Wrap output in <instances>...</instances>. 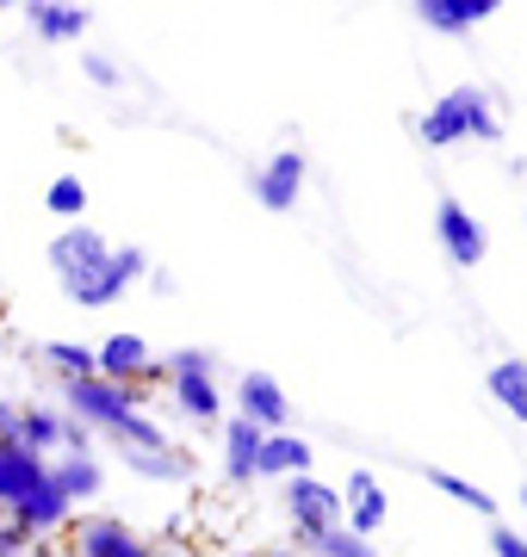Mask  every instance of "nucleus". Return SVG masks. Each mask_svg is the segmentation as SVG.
I'll use <instances>...</instances> for the list:
<instances>
[{"mask_svg":"<svg viewBox=\"0 0 527 557\" xmlns=\"http://www.w3.org/2000/svg\"><path fill=\"white\" fill-rule=\"evenodd\" d=\"M416 137L428 149H446V143H503V119H497V106H490L485 87H453L441 100L428 106L422 119H416Z\"/></svg>","mask_w":527,"mask_h":557,"instance_id":"nucleus-1","label":"nucleus"},{"mask_svg":"<svg viewBox=\"0 0 527 557\" xmlns=\"http://www.w3.org/2000/svg\"><path fill=\"white\" fill-rule=\"evenodd\" d=\"M62 403H69V416L82 421L87 434H106V440H119L143 416V391H124V384H106V379L62 384Z\"/></svg>","mask_w":527,"mask_h":557,"instance_id":"nucleus-2","label":"nucleus"},{"mask_svg":"<svg viewBox=\"0 0 527 557\" xmlns=\"http://www.w3.org/2000/svg\"><path fill=\"white\" fill-rule=\"evenodd\" d=\"M44 260H50V273H57L62 292H75V285H87V278L112 260V242H106L94 223H69V230H57V242H50Z\"/></svg>","mask_w":527,"mask_h":557,"instance_id":"nucleus-3","label":"nucleus"},{"mask_svg":"<svg viewBox=\"0 0 527 557\" xmlns=\"http://www.w3.org/2000/svg\"><path fill=\"white\" fill-rule=\"evenodd\" d=\"M285 515H292V539H317L342 527V490L323 478H285Z\"/></svg>","mask_w":527,"mask_h":557,"instance_id":"nucleus-4","label":"nucleus"},{"mask_svg":"<svg viewBox=\"0 0 527 557\" xmlns=\"http://www.w3.org/2000/svg\"><path fill=\"white\" fill-rule=\"evenodd\" d=\"M236 416L255 421L261 434H285L292 428V397H285V384L273 372H243L236 379Z\"/></svg>","mask_w":527,"mask_h":557,"instance_id":"nucleus-5","label":"nucleus"},{"mask_svg":"<svg viewBox=\"0 0 527 557\" xmlns=\"http://www.w3.org/2000/svg\"><path fill=\"white\" fill-rule=\"evenodd\" d=\"M143 273H149V255H143V248H112V260H106L100 273L69 292V304H82V310H106V304H119Z\"/></svg>","mask_w":527,"mask_h":557,"instance_id":"nucleus-6","label":"nucleus"},{"mask_svg":"<svg viewBox=\"0 0 527 557\" xmlns=\"http://www.w3.org/2000/svg\"><path fill=\"white\" fill-rule=\"evenodd\" d=\"M434 236H441V255L453 260V267H478V260L490 255L485 223L471 218L459 199H441V205H434Z\"/></svg>","mask_w":527,"mask_h":557,"instance_id":"nucleus-7","label":"nucleus"},{"mask_svg":"<svg viewBox=\"0 0 527 557\" xmlns=\"http://www.w3.org/2000/svg\"><path fill=\"white\" fill-rule=\"evenodd\" d=\"M100 379L106 384H124V391H143V384L156 379V354H149V341L131 335V329H119V335H106L100 347Z\"/></svg>","mask_w":527,"mask_h":557,"instance_id":"nucleus-8","label":"nucleus"},{"mask_svg":"<svg viewBox=\"0 0 527 557\" xmlns=\"http://www.w3.org/2000/svg\"><path fill=\"white\" fill-rule=\"evenodd\" d=\"M305 174H310V161L298 156V149H280V156L261 161V174H255V199L285 218V211H298V199H305Z\"/></svg>","mask_w":527,"mask_h":557,"instance_id":"nucleus-9","label":"nucleus"},{"mask_svg":"<svg viewBox=\"0 0 527 557\" xmlns=\"http://www.w3.org/2000/svg\"><path fill=\"white\" fill-rule=\"evenodd\" d=\"M385 520H391L385 483L372 478V471H347V483H342V527L347 533H360V539H372Z\"/></svg>","mask_w":527,"mask_h":557,"instance_id":"nucleus-10","label":"nucleus"},{"mask_svg":"<svg viewBox=\"0 0 527 557\" xmlns=\"http://www.w3.org/2000/svg\"><path fill=\"white\" fill-rule=\"evenodd\" d=\"M409 13H416V20L428 25V32H441V38H466V32L490 25L497 0H416Z\"/></svg>","mask_w":527,"mask_h":557,"instance_id":"nucleus-11","label":"nucleus"},{"mask_svg":"<svg viewBox=\"0 0 527 557\" xmlns=\"http://www.w3.org/2000/svg\"><path fill=\"white\" fill-rule=\"evenodd\" d=\"M50 490H57L69 508H82V502H94L106 490V471L94 453H57L50 458Z\"/></svg>","mask_w":527,"mask_h":557,"instance_id":"nucleus-12","label":"nucleus"},{"mask_svg":"<svg viewBox=\"0 0 527 557\" xmlns=\"http://www.w3.org/2000/svg\"><path fill=\"white\" fill-rule=\"evenodd\" d=\"M82 557H162V552L143 533H131L124 520L94 515V520H82Z\"/></svg>","mask_w":527,"mask_h":557,"instance_id":"nucleus-13","label":"nucleus"},{"mask_svg":"<svg viewBox=\"0 0 527 557\" xmlns=\"http://www.w3.org/2000/svg\"><path fill=\"white\" fill-rule=\"evenodd\" d=\"M44 483H50V458H32L25 446H0V508L7 515Z\"/></svg>","mask_w":527,"mask_h":557,"instance_id":"nucleus-14","label":"nucleus"},{"mask_svg":"<svg viewBox=\"0 0 527 557\" xmlns=\"http://www.w3.org/2000/svg\"><path fill=\"white\" fill-rule=\"evenodd\" d=\"M310 465H317V453H310L305 434H267L261 440V458H255V478H310Z\"/></svg>","mask_w":527,"mask_h":557,"instance_id":"nucleus-15","label":"nucleus"},{"mask_svg":"<svg viewBox=\"0 0 527 557\" xmlns=\"http://www.w3.org/2000/svg\"><path fill=\"white\" fill-rule=\"evenodd\" d=\"M25 20H32V32H38L44 44H75L94 13L75 7V0H32V7H25Z\"/></svg>","mask_w":527,"mask_h":557,"instance_id":"nucleus-16","label":"nucleus"},{"mask_svg":"<svg viewBox=\"0 0 527 557\" xmlns=\"http://www.w3.org/2000/svg\"><path fill=\"white\" fill-rule=\"evenodd\" d=\"M261 428L243 416H223V478L230 483H255V458H261Z\"/></svg>","mask_w":527,"mask_h":557,"instance_id":"nucleus-17","label":"nucleus"},{"mask_svg":"<svg viewBox=\"0 0 527 557\" xmlns=\"http://www.w3.org/2000/svg\"><path fill=\"white\" fill-rule=\"evenodd\" d=\"M7 520H13V527H25L32 539H44V533H57V527H69V520H75V508H69V502L44 483V490H32V496H25Z\"/></svg>","mask_w":527,"mask_h":557,"instance_id":"nucleus-18","label":"nucleus"},{"mask_svg":"<svg viewBox=\"0 0 527 557\" xmlns=\"http://www.w3.org/2000/svg\"><path fill=\"white\" fill-rule=\"evenodd\" d=\"M62 434H69V416H57V409H32V403H25L20 440H13V446H25L32 458H57L62 453Z\"/></svg>","mask_w":527,"mask_h":557,"instance_id":"nucleus-19","label":"nucleus"},{"mask_svg":"<svg viewBox=\"0 0 527 557\" xmlns=\"http://www.w3.org/2000/svg\"><path fill=\"white\" fill-rule=\"evenodd\" d=\"M168 397H174V409H181L193 428H205V421H223L218 379H168Z\"/></svg>","mask_w":527,"mask_h":557,"instance_id":"nucleus-20","label":"nucleus"},{"mask_svg":"<svg viewBox=\"0 0 527 557\" xmlns=\"http://www.w3.org/2000/svg\"><path fill=\"white\" fill-rule=\"evenodd\" d=\"M44 372H57L62 384H82V379H100V354L82 347V341H44Z\"/></svg>","mask_w":527,"mask_h":557,"instance_id":"nucleus-21","label":"nucleus"},{"mask_svg":"<svg viewBox=\"0 0 527 557\" xmlns=\"http://www.w3.org/2000/svg\"><path fill=\"white\" fill-rule=\"evenodd\" d=\"M485 391L503 403L515 421H527V359H497L485 372Z\"/></svg>","mask_w":527,"mask_h":557,"instance_id":"nucleus-22","label":"nucleus"},{"mask_svg":"<svg viewBox=\"0 0 527 557\" xmlns=\"http://www.w3.org/2000/svg\"><path fill=\"white\" fill-rule=\"evenodd\" d=\"M44 211L69 230V223H82L87 218V180L82 174H57L50 186H44Z\"/></svg>","mask_w":527,"mask_h":557,"instance_id":"nucleus-23","label":"nucleus"},{"mask_svg":"<svg viewBox=\"0 0 527 557\" xmlns=\"http://www.w3.org/2000/svg\"><path fill=\"white\" fill-rule=\"evenodd\" d=\"M292 545H298V552H310V557H379V552H372V539L347 533V527L317 533V539H292Z\"/></svg>","mask_w":527,"mask_h":557,"instance_id":"nucleus-24","label":"nucleus"},{"mask_svg":"<svg viewBox=\"0 0 527 557\" xmlns=\"http://www.w3.org/2000/svg\"><path fill=\"white\" fill-rule=\"evenodd\" d=\"M422 478L434 483V490H441V496H453V502H466L471 515H485V520L497 515V502H490V490H478V483H466V478H459V471H434V465H428Z\"/></svg>","mask_w":527,"mask_h":557,"instance_id":"nucleus-25","label":"nucleus"},{"mask_svg":"<svg viewBox=\"0 0 527 557\" xmlns=\"http://www.w3.org/2000/svg\"><path fill=\"white\" fill-rule=\"evenodd\" d=\"M124 465H131L137 478H149V483H181L186 471H193L174 446H162V453H124Z\"/></svg>","mask_w":527,"mask_h":557,"instance_id":"nucleus-26","label":"nucleus"},{"mask_svg":"<svg viewBox=\"0 0 527 557\" xmlns=\"http://www.w3.org/2000/svg\"><path fill=\"white\" fill-rule=\"evenodd\" d=\"M156 379H218V359L205 347H174L168 359H156Z\"/></svg>","mask_w":527,"mask_h":557,"instance_id":"nucleus-27","label":"nucleus"},{"mask_svg":"<svg viewBox=\"0 0 527 557\" xmlns=\"http://www.w3.org/2000/svg\"><path fill=\"white\" fill-rule=\"evenodd\" d=\"M490 557H527L522 527H490Z\"/></svg>","mask_w":527,"mask_h":557,"instance_id":"nucleus-28","label":"nucleus"},{"mask_svg":"<svg viewBox=\"0 0 527 557\" xmlns=\"http://www.w3.org/2000/svg\"><path fill=\"white\" fill-rule=\"evenodd\" d=\"M0 557H32V533L0 515Z\"/></svg>","mask_w":527,"mask_h":557,"instance_id":"nucleus-29","label":"nucleus"},{"mask_svg":"<svg viewBox=\"0 0 527 557\" xmlns=\"http://www.w3.org/2000/svg\"><path fill=\"white\" fill-rule=\"evenodd\" d=\"M82 69H87V81H94V87H119V62L112 57H82Z\"/></svg>","mask_w":527,"mask_h":557,"instance_id":"nucleus-30","label":"nucleus"},{"mask_svg":"<svg viewBox=\"0 0 527 557\" xmlns=\"http://www.w3.org/2000/svg\"><path fill=\"white\" fill-rule=\"evenodd\" d=\"M20 416H25V403L0 397V446H13V440H20Z\"/></svg>","mask_w":527,"mask_h":557,"instance_id":"nucleus-31","label":"nucleus"},{"mask_svg":"<svg viewBox=\"0 0 527 557\" xmlns=\"http://www.w3.org/2000/svg\"><path fill=\"white\" fill-rule=\"evenodd\" d=\"M261 557H298V552H261Z\"/></svg>","mask_w":527,"mask_h":557,"instance_id":"nucleus-32","label":"nucleus"},{"mask_svg":"<svg viewBox=\"0 0 527 557\" xmlns=\"http://www.w3.org/2000/svg\"><path fill=\"white\" fill-rule=\"evenodd\" d=\"M230 557H261V552H230Z\"/></svg>","mask_w":527,"mask_h":557,"instance_id":"nucleus-33","label":"nucleus"},{"mask_svg":"<svg viewBox=\"0 0 527 557\" xmlns=\"http://www.w3.org/2000/svg\"><path fill=\"white\" fill-rule=\"evenodd\" d=\"M522 508H527V483H522Z\"/></svg>","mask_w":527,"mask_h":557,"instance_id":"nucleus-34","label":"nucleus"},{"mask_svg":"<svg viewBox=\"0 0 527 557\" xmlns=\"http://www.w3.org/2000/svg\"><path fill=\"white\" fill-rule=\"evenodd\" d=\"M522 539H527V527H522Z\"/></svg>","mask_w":527,"mask_h":557,"instance_id":"nucleus-35","label":"nucleus"},{"mask_svg":"<svg viewBox=\"0 0 527 557\" xmlns=\"http://www.w3.org/2000/svg\"><path fill=\"white\" fill-rule=\"evenodd\" d=\"M0 13H7V7H0Z\"/></svg>","mask_w":527,"mask_h":557,"instance_id":"nucleus-36","label":"nucleus"}]
</instances>
